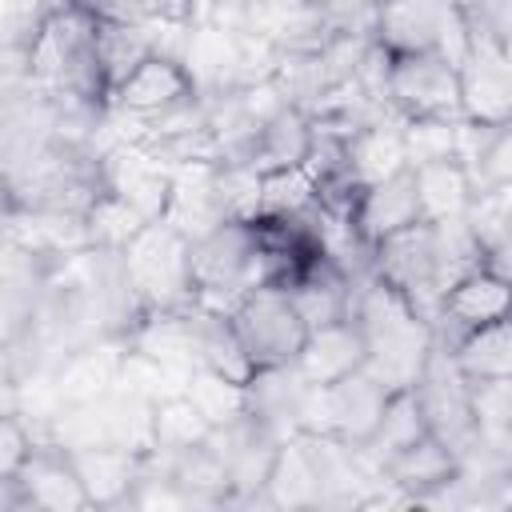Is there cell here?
<instances>
[{
  "label": "cell",
  "instance_id": "obj_1",
  "mask_svg": "<svg viewBox=\"0 0 512 512\" xmlns=\"http://www.w3.org/2000/svg\"><path fill=\"white\" fill-rule=\"evenodd\" d=\"M100 20L84 8L56 4L52 16L40 24L36 40L24 48V56H8V80L28 84L40 96L52 100H76L88 108H112V88L100 64L96 48Z\"/></svg>",
  "mask_w": 512,
  "mask_h": 512
},
{
  "label": "cell",
  "instance_id": "obj_2",
  "mask_svg": "<svg viewBox=\"0 0 512 512\" xmlns=\"http://www.w3.org/2000/svg\"><path fill=\"white\" fill-rule=\"evenodd\" d=\"M356 324L364 332V368L396 388H412L428 364V356L436 352V332L432 320L424 312H416L392 284H384L380 276L364 280L356 292Z\"/></svg>",
  "mask_w": 512,
  "mask_h": 512
},
{
  "label": "cell",
  "instance_id": "obj_3",
  "mask_svg": "<svg viewBox=\"0 0 512 512\" xmlns=\"http://www.w3.org/2000/svg\"><path fill=\"white\" fill-rule=\"evenodd\" d=\"M196 304L212 312H236L248 292L272 284V260L252 220H224L208 236L192 240Z\"/></svg>",
  "mask_w": 512,
  "mask_h": 512
},
{
  "label": "cell",
  "instance_id": "obj_4",
  "mask_svg": "<svg viewBox=\"0 0 512 512\" xmlns=\"http://www.w3.org/2000/svg\"><path fill=\"white\" fill-rule=\"evenodd\" d=\"M120 264H124V276H128L136 300L148 312H168V308H184L196 300L192 240L168 220L144 224L120 248Z\"/></svg>",
  "mask_w": 512,
  "mask_h": 512
},
{
  "label": "cell",
  "instance_id": "obj_5",
  "mask_svg": "<svg viewBox=\"0 0 512 512\" xmlns=\"http://www.w3.org/2000/svg\"><path fill=\"white\" fill-rule=\"evenodd\" d=\"M388 396H392V388L380 384L368 368H360V372H352L336 384H324V388L312 384L308 396H304L300 432L332 436V440H344L352 448H364L380 428Z\"/></svg>",
  "mask_w": 512,
  "mask_h": 512
},
{
  "label": "cell",
  "instance_id": "obj_6",
  "mask_svg": "<svg viewBox=\"0 0 512 512\" xmlns=\"http://www.w3.org/2000/svg\"><path fill=\"white\" fill-rule=\"evenodd\" d=\"M232 328H236L248 360L256 364V372L296 364V356L312 332L284 284H260L256 292H248L240 300V308L232 312Z\"/></svg>",
  "mask_w": 512,
  "mask_h": 512
},
{
  "label": "cell",
  "instance_id": "obj_7",
  "mask_svg": "<svg viewBox=\"0 0 512 512\" xmlns=\"http://www.w3.org/2000/svg\"><path fill=\"white\" fill-rule=\"evenodd\" d=\"M88 492L72 464V452L56 440H40L16 476L0 480V512H84Z\"/></svg>",
  "mask_w": 512,
  "mask_h": 512
},
{
  "label": "cell",
  "instance_id": "obj_8",
  "mask_svg": "<svg viewBox=\"0 0 512 512\" xmlns=\"http://www.w3.org/2000/svg\"><path fill=\"white\" fill-rule=\"evenodd\" d=\"M376 276L392 284L416 312L428 320L440 316L444 304V280H440V252H436V228L428 220L388 236L376 244Z\"/></svg>",
  "mask_w": 512,
  "mask_h": 512
},
{
  "label": "cell",
  "instance_id": "obj_9",
  "mask_svg": "<svg viewBox=\"0 0 512 512\" xmlns=\"http://www.w3.org/2000/svg\"><path fill=\"white\" fill-rule=\"evenodd\" d=\"M412 388H416V400L424 408L428 432L440 436L456 456H464L472 448V440L480 436V420L472 408V380L456 364L452 348L436 344V352L428 356V364Z\"/></svg>",
  "mask_w": 512,
  "mask_h": 512
},
{
  "label": "cell",
  "instance_id": "obj_10",
  "mask_svg": "<svg viewBox=\"0 0 512 512\" xmlns=\"http://www.w3.org/2000/svg\"><path fill=\"white\" fill-rule=\"evenodd\" d=\"M200 84L188 72V64L176 52H152L116 92H112V112L124 116L132 128L136 124H156L164 116H176L192 104H200Z\"/></svg>",
  "mask_w": 512,
  "mask_h": 512
},
{
  "label": "cell",
  "instance_id": "obj_11",
  "mask_svg": "<svg viewBox=\"0 0 512 512\" xmlns=\"http://www.w3.org/2000/svg\"><path fill=\"white\" fill-rule=\"evenodd\" d=\"M388 104L396 116H464L460 96V64L444 52H396L392 80H388Z\"/></svg>",
  "mask_w": 512,
  "mask_h": 512
},
{
  "label": "cell",
  "instance_id": "obj_12",
  "mask_svg": "<svg viewBox=\"0 0 512 512\" xmlns=\"http://www.w3.org/2000/svg\"><path fill=\"white\" fill-rule=\"evenodd\" d=\"M500 320H512V284L496 276L488 264H480L448 288L440 316L432 320V332L440 348H456L468 332L500 324Z\"/></svg>",
  "mask_w": 512,
  "mask_h": 512
},
{
  "label": "cell",
  "instance_id": "obj_13",
  "mask_svg": "<svg viewBox=\"0 0 512 512\" xmlns=\"http://www.w3.org/2000/svg\"><path fill=\"white\" fill-rule=\"evenodd\" d=\"M172 164L136 140H120L104 152V184L112 196L132 204L144 220H164L172 204Z\"/></svg>",
  "mask_w": 512,
  "mask_h": 512
},
{
  "label": "cell",
  "instance_id": "obj_14",
  "mask_svg": "<svg viewBox=\"0 0 512 512\" xmlns=\"http://www.w3.org/2000/svg\"><path fill=\"white\" fill-rule=\"evenodd\" d=\"M464 120L484 128L512 124V48L476 40L460 64Z\"/></svg>",
  "mask_w": 512,
  "mask_h": 512
},
{
  "label": "cell",
  "instance_id": "obj_15",
  "mask_svg": "<svg viewBox=\"0 0 512 512\" xmlns=\"http://www.w3.org/2000/svg\"><path fill=\"white\" fill-rule=\"evenodd\" d=\"M92 508H128L144 480V456L128 444H80L68 448Z\"/></svg>",
  "mask_w": 512,
  "mask_h": 512
},
{
  "label": "cell",
  "instance_id": "obj_16",
  "mask_svg": "<svg viewBox=\"0 0 512 512\" xmlns=\"http://www.w3.org/2000/svg\"><path fill=\"white\" fill-rule=\"evenodd\" d=\"M248 32L276 52H308L332 36V24L320 0H248Z\"/></svg>",
  "mask_w": 512,
  "mask_h": 512
},
{
  "label": "cell",
  "instance_id": "obj_17",
  "mask_svg": "<svg viewBox=\"0 0 512 512\" xmlns=\"http://www.w3.org/2000/svg\"><path fill=\"white\" fill-rule=\"evenodd\" d=\"M456 0H384L376 8V40L392 52H428L440 48Z\"/></svg>",
  "mask_w": 512,
  "mask_h": 512
},
{
  "label": "cell",
  "instance_id": "obj_18",
  "mask_svg": "<svg viewBox=\"0 0 512 512\" xmlns=\"http://www.w3.org/2000/svg\"><path fill=\"white\" fill-rule=\"evenodd\" d=\"M380 476H384L392 488H400L412 504H420V500H428L432 492H440L444 484H452V480L460 476V456H456L440 436L428 432V436H420L416 444L392 452V456L380 464Z\"/></svg>",
  "mask_w": 512,
  "mask_h": 512
},
{
  "label": "cell",
  "instance_id": "obj_19",
  "mask_svg": "<svg viewBox=\"0 0 512 512\" xmlns=\"http://www.w3.org/2000/svg\"><path fill=\"white\" fill-rule=\"evenodd\" d=\"M364 360H368L364 332H360L356 316H348V320H336V324H324V328L308 332V340H304V348L296 356V372L308 384L324 388V384H336V380L360 372Z\"/></svg>",
  "mask_w": 512,
  "mask_h": 512
},
{
  "label": "cell",
  "instance_id": "obj_20",
  "mask_svg": "<svg viewBox=\"0 0 512 512\" xmlns=\"http://www.w3.org/2000/svg\"><path fill=\"white\" fill-rule=\"evenodd\" d=\"M352 220H356V228H360L372 244H380V240H388V236H396V232L420 224L424 212H420L416 172L404 168V172H396V176H388V180H380V184H368V188L360 192V200H356Z\"/></svg>",
  "mask_w": 512,
  "mask_h": 512
},
{
  "label": "cell",
  "instance_id": "obj_21",
  "mask_svg": "<svg viewBox=\"0 0 512 512\" xmlns=\"http://www.w3.org/2000/svg\"><path fill=\"white\" fill-rule=\"evenodd\" d=\"M308 388L312 384L296 372V364L260 368L248 380V416H256L276 440H288L300 432V412H304Z\"/></svg>",
  "mask_w": 512,
  "mask_h": 512
},
{
  "label": "cell",
  "instance_id": "obj_22",
  "mask_svg": "<svg viewBox=\"0 0 512 512\" xmlns=\"http://www.w3.org/2000/svg\"><path fill=\"white\" fill-rule=\"evenodd\" d=\"M164 20H100L96 28V48H100V64L108 76V88L116 92L152 52L164 48L160 40Z\"/></svg>",
  "mask_w": 512,
  "mask_h": 512
},
{
  "label": "cell",
  "instance_id": "obj_23",
  "mask_svg": "<svg viewBox=\"0 0 512 512\" xmlns=\"http://www.w3.org/2000/svg\"><path fill=\"white\" fill-rule=\"evenodd\" d=\"M416 172V192H420V212L428 224L440 220H464L472 200H476V172L464 160H436V164H420Z\"/></svg>",
  "mask_w": 512,
  "mask_h": 512
},
{
  "label": "cell",
  "instance_id": "obj_24",
  "mask_svg": "<svg viewBox=\"0 0 512 512\" xmlns=\"http://www.w3.org/2000/svg\"><path fill=\"white\" fill-rule=\"evenodd\" d=\"M312 140H316V128H312V116L296 104H288L284 112H276L252 140V156L248 164L264 176V172H280V168H296V164H308L312 156Z\"/></svg>",
  "mask_w": 512,
  "mask_h": 512
},
{
  "label": "cell",
  "instance_id": "obj_25",
  "mask_svg": "<svg viewBox=\"0 0 512 512\" xmlns=\"http://www.w3.org/2000/svg\"><path fill=\"white\" fill-rule=\"evenodd\" d=\"M348 168L364 188L412 168L408 164V148H404V116L388 112L384 120H376L364 132H356L348 140Z\"/></svg>",
  "mask_w": 512,
  "mask_h": 512
},
{
  "label": "cell",
  "instance_id": "obj_26",
  "mask_svg": "<svg viewBox=\"0 0 512 512\" xmlns=\"http://www.w3.org/2000/svg\"><path fill=\"white\" fill-rule=\"evenodd\" d=\"M216 428L208 424V416L192 404L188 392H168L160 400H152V448L156 452H188L196 444H204Z\"/></svg>",
  "mask_w": 512,
  "mask_h": 512
},
{
  "label": "cell",
  "instance_id": "obj_27",
  "mask_svg": "<svg viewBox=\"0 0 512 512\" xmlns=\"http://www.w3.org/2000/svg\"><path fill=\"white\" fill-rule=\"evenodd\" d=\"M420 436H428V420H424V408H420V400H416V388H396V392L388 396V408H384V416H380L376 436H372L360 452L380 468L392 452L416 444Z\"/></svg>",
  "mask_w": 512,
  "mask_h": 512
},
{
  "label": "cell",
  "instance_id": "obj_28",
  "mask_svg": "<svg viewBox=\"0 0 512 512\" xmlns=\"http://www.w3.org/2000/svg\"><path fill=\"white\" fill-rule=\"evenodd\" d=\"M184 392H188L192 404L208 416L212 428H228V424H236L240 416H248V384H240V380H232V376H224V372H212V368H204V364H196V368L188 372Z\"/></svg>",
  "mask_w": 512,
  "mask_h": 512
},
{
  "label": "cell",
  "instance_id": "obj_29",
  "mask_svg": "<svg viewBox=\"0 0 512 512\" xmlns=\"http://www.w3.org/2000/svg\"><path fill=\"white\" fill-rule=\"evenodd\" d=\"M456 364L464 368L468 380H496V376H512V320L488 324L468 332L456 348H452Z\"/></svg>",
  "mask_w": 512,
  "mask_h": 512
},
{
  "label": "cell",
  "instance_id": "obj_30",
  "mask_svg": "<svg viewBox=\"0 0 512 512\" xmlns=\"http://www.w3.org/2000/svg\"><path fill=\"white\" fill-rule=\"evenodd\" d=\"M404 148L408 164H436V160H464V116H412L404 120Z\"/></svg>",
  "mask_w": 512,
  "mask_h": 512
},
{
  "label": "cell",
  "instance_id": "obj_31",
  "mask_svg": "<svg viewBox=\"0 0 512 512\" xmlns=\"http://www.w3.org/2000/svg\"><path fill=\"white\" fill-rule=\"evenodd\" d=\"M316 208V176L308 164L264 172L260 180V212L256 216H300Z\"/></svg>",
  "mask_w": 512,
  "mask_h": 512
},
{
  "label": "cell",
  "instance_id": "obj_32",
  "mask_svg": "<svg viewBox=\"0 0 512 512\" xmlns=\"http://www.w3.org/2000/svg\"><path fill=\"white\" fill-rule=\"evenodd\" d=\"M144 224H152V220H144L132 204H124V200L112 196V192H104V196L88 208V232H92V244H96V248L120 252Z\"/></svg>",
  "mask_w": 512,
  "mask_h": 512
},
{
  "label": "cell",
  "instance_id": "obj_33",
  "mask_svg": "<svg viewBox=\"0 0 512 512\" xmlns=\"http://www.w3.org/2000/svg\"><path fill=\"white\" fill-rule=\"evenodd\" d=\"M472 172H476L480 184H512V124L488 128Z\"/></svg>",
  "mask_w": 512,
  "mask_h": 512
},
{
  "label": "cell",
  "instance_id": "obj_34",
  "mask_svg": "<svg viewBox=\"0 0 512 512\" xmlns=\"http://www.w3.org/2000/svg\"><path fill=\"white\" fill-rule=\"evenodd\" d=\"M472 408H476L480 428L512 424V376L472 380Z\"/></svg>",
  "mask_w": 512,
  "mask_h": 512
},
{
  "label": "cell",
  "instance_id": "obj_35",
  "mask_svg": "<svg viewBox=\"0 0 512 512\" xmlns=\"http://www.w3.org/2000/svg\"><path fill=\"white\" fill-rule=\"evenodd\" d=\"M64 4L84 8L96 20H144L140 8H136V0H64Z\"/></svg>",
  "mask_w": 512,
  "mask_h": 512
}]
</instances>
